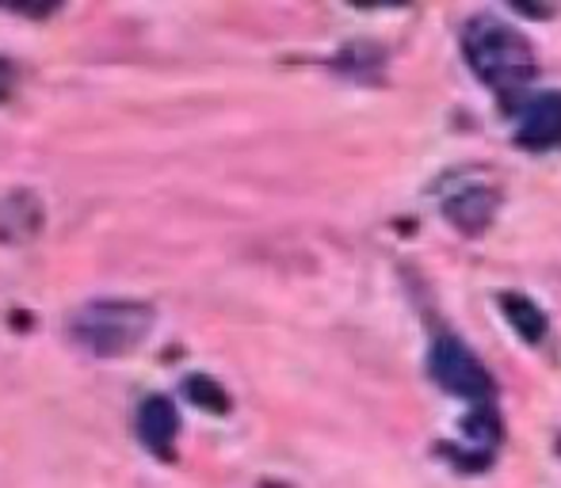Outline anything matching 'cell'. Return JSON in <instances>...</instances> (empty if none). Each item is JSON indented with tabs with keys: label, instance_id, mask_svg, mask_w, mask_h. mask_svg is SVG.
<instances>
[{
	"label": "cell",
	"instance_id": "52a82bcc",
	"mask_svg": "<svg viewBox=\"0 0 561 488\" xmlns=\"http://www.w3.org/2000/svg\"><path fill=\"white\" fill-rule=\"evenodd\" d=\"M43 225V202L31 191H12L0 202V241L4 244H23L31 241Z\"/></svg>",
	"mask_w": 561,
	"mask_h": 488
},
{
	"label": "cell",
	"instance_id": "6da1fadb",
	"mask_svg": "<svg viewBox=\"0 0 561 488\" xmlns=\"http://www.w3.org/2000/svg\"><path fill=\"white\" fill-rule=\"evenodd\" d=\"M157 310L138 298H92L69 313V340L96 359H123L149 340Z\"/></svg>",
	"mask_w": 561,
	"mask_h": 488
},
{
	"label": "cell",
	"instance_id": "ba28073f",
	"mask_svg": "<svg viewBox=\"0 0 561 488\" xmlns=\"http://www.w3.org/2000/svg\"><path fill=\"white\" fill-rule=\"evenodd\" d=\"M501 313L508 317V325L516 328L519 340L527 344H539L542 336H547V313L539 310V305L531 302V298L524 294H501Z\"/></svg>",
	"mask_w": 561,
	"mask_h": 488
},
{
	"label": "cell",
	"instance_id": "9c48e42d",
	"mask_svg": "<svg viewBox=\"0 0 561 488\" xmlns=\"http://www.w3.org/2000/svg\"><path fill=\"white\" fill-rule=\"evenodd\" d=\"M386 54L382 46L375 43H352L344 46V50L336 54V69L347 77H355V81H378L382 77V66H386Z\"/></svg>",
	"mask_w": 561,
	"mask_h": 488
},
{
	"label": "cell",
	"instance_id": "8fae6325",
	"mask_svg": "<svg viewBox=\"0 0 561 488\" xmlns=\"http://www.w3.org/2000/svg\"><path fill=\"white\" fill-rule=\"evenodd\" d=\"M15 84V66L0 54V100H8V92H12Z\"/></svg>",
	"mask_w": 561,
	"mask_h": 488
},
{
	"label": "cell",
	"instance_id": "30bf717a",
	"mask_svg": "<svg viewBox=\"0 0 561 488\" xmlns=\"http://www.w3.org/2000/svg\"><path fill=\"white\" fill-rule=\"evenodd\" d=\"M184 397L192 400V405L207 408V413H218V416L229 413V393L207 374H187L184 377Z\"/></svg>",
	"mask_w": 561,
	"mask_h": 488
},
{
	"label": "cell",
	"instance_id": "3957f363",
	"mask_svg": "<svg viewBox=\"0 0 561 488\" xmlns=\"http://www.w3.org/2000/svg\"><path fill=\"white\" fill-rule=\"evenodd\" d=\"M428 374L450 397H462L473 408H493V377L481 359L455 336H436L428 351Z\"/></svg>",
	"mask_w": 561,
	"mask_h": 488
},
{
	"label": "cell",
	"instance_id": "7a4b0ae2",
	"mask_svg": "<svg viewBox=\"0 0 561 488\" xmlns=\"http://www.w3.org/2000/svg\"><path fill=\"white\" fill-rule=\"evenodd\" d=\"M462 54L470 61V69L489 84L493 92H501L504 100H512L516 92H524L535 81V50L512 23L496 20V15H473L462 27Z\"/></svg>",
	"mask_w": 561,
	"mask_h": 488
},
{
	"label": "cell",
	"instance_id": "8992f818",
	"mask_svg": "<svg viewBox=\"0 0 561 488\" xmlns=\"http://www.w3.org/2000/svg\"><path fill=\"white\" fill-rule=\"evenodd\" d=\"M444 214L458 233L478 237V233L489 230V222L496 214V191L493 187H466V191L450 195L444 202Z\"/></svg>",
	"mask_w": 561,
	"mask_h": 488
},
{
	"label": "cell",
	"instance_id": "277c9868",
	"mask_svg": "<svg viewBox=\"0 0 561 488\" xmlns=\"http://www.w3.org/2000/svg\"><path fill=\"white\" fill-rule=\"evenodd\" d=\"M134 428H138V443L153 454L157 462H172L180 435V413L164 393H149L134 413Z\"/></svg>",
	"mask_w": 561,
	"mask_h": 488
},
{
	"label": "cell",
	"instance_id": "5b68a950",
	"mask_svg": "<svg viewBox=\"0 0 561 488\" xmlns=\"http://www.w3.org/2000/svg\"><path fill=\"white\" fill-rule=\"evenodd\" d=\"M516 141L527 149H558L561 146V92L531 96L519 112Z\"/></svg>",
	"mask_w": 561,
	"mask_h": 488
}]
</instances>
